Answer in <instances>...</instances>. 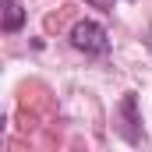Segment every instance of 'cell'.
<instances>
[{
  "instance_id": "6da1fadb",
  "label": "cell",
  "mask_w": 152,
  "mask_h": 152,
  "mask_svg": "<svg viewBox=\"0 0 152 152\" xmlns=\"http://www.w3.org/2000/svg\"><path fill=\"white\" fill-rule=\"evenodd\" d=\"M71 42H75L78 50H85V53H96V57L110 50V36H106V28L96 25V21H78L75 28H71Z\"/></svg>"
},
{
  "instance_id": "7a4b0ae2",
  "label": "cell",
  "mask_w": 152,
  "mask_h": 152,
  "mask_svg": "<svg viewBox=\"0 0 152 152\" xmlns=\"http://www.w3.org/2000/svg\"><path fill=\"white\" fill-rule=\"evenodd\" d=\"M4 4H7V11H4V32H18L25 25V7L18 0H4Z\"/></svg>"
},
{
  "instance_id": "3957f363",
  "label": "cell",
  "mask_w": 152,
  "mask_h": 152,
  "mask_svg": "<svg viewBox=\"0 0 152 152\" xmlns=\"http://www.w3.org/2000/svg\"><path fill=\"white\" fill-rule=\"evenodd\" d=\"M120 113L127 117V138H131V142H138V131H134V96H124Z\"/></svg>"
},
{
  "instance_id": "277c9868",
  "label": "cell",
  "mask_w": 152,
  "mask_h": 152,
  "mask_svg": "<svg viewBox=\"0 0 152 152\" xmlns=\"http://www.w3.org/2000/svg\"><path fill=\"white\" fill-rule=\"evenodd\" d=\"M85 4H92V7H99V11H113L117 0H85Z\"/></svg>"
}]
</instances>
